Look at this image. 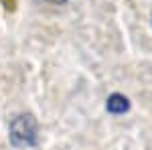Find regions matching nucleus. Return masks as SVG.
<instances>
[{"label":"nucleus","instance_id":"obj_1","mask_svg":"<svg viewBox=\"0 0 152 150\" xmlns=\"http://www.w3.org/2000/svg\"><path fill=\"white\" fill-rule=\"evenodd\" d=\"M10 142L14 146H33L37 142V122L31 116H18L10 124Z\"/></svg>","mask_w":152,"mask_h":150},{"label":"nucleus","instance_id":"obj_2","mask_svg":"<svg viewBox=\"0 0 152 150\" xmlns=\"http://www.w3.org/2000/svg\"><path fill=\"white\" fill-rule=\"evenodd\" d=\"M130 108L128 100L124 97V95H120V93H114L110 100H107V112H112V114H122V112H126Z\"/></svg>","mask_w":152,"mask_h":150},{"label":"nucleus","instance_id":"obj_3","mask_svg":"<svg viewBox=\"0 0 152 150\" xmlns=\"http://www.w3.org/2000/svg\"><path fill=\"white\" fill-rule=\"evenodd\" d=\"M49 2H53V4H63V2H67V0H49Z\"/></svg>","mask_w":152,"mask_h":150}]
</instances>
